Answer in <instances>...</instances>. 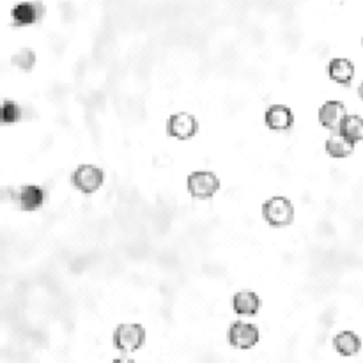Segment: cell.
I'll return each instance as SVG.
<instances>
[{
    "label": "cell",
    "mask_w": 363,
    "mask_h": 363,
    "mask_svg": "<svg viewBox=\"0 0 363 363\" xmlns=\"http://www.w3.org/2000/svg\"><path fill=\"white\" fill-rule=\"evenodd\" d=\"M262 218H265L266 224H269L272 227H289L294 222L293 202L287 197H282V195H275V197L268 198V200L262 204Z\"/></svg>",
    "instance_id": "cell-1"
},
{
    "label": "cell",
    "mask_w": 363,
    "mask_h": 363,
    "mask_svg": "<svg viewBox=\"0 0 363 363\" xmlns=\"http://www.w3.org/2000/svg\"><path fill=\"white\" fill-rule=\"evenodd\" d=\"M232 308L238 316H257L261 310V298L253 291H239L232 298Z\"/></svg>",
    "instance_id": "cell-11"
},
{
    "label": "cell",
    "mask_w": 363,
    "mask_h": 363,
    "mask_svg": "<svg viewBox=\"0 0 363 363\" xmlns=\"http://www.w3.org/2000/svg\"><path fill=\"white\" fill-rule=\"evenodd\" d=\"M13 197H15L16 204L20 205V210L32 213V211L39 210L41 205L46 200V191L37 184H23V186L13 190Z\"/></svg>",
    "instance_id": "cell-8"
},
{
    "label": "cell",
    "mask_w": 363,
    "mask_h": 363,
    "mask_svg": "<svg viewBox=\"0 0 363 363\" xmlns=\"http://www.w3.org/2000/svg\"><path fill=\"white\" fill-rule=\"evenodd\" d=\"M112 340L121 352H135L146 344V330L139 323H122L114 330Z\"/></svg>",
    "instance_id": "cell-3"
},
{
    "label": "cell",
    "mask_w": 363,
    "mask_h": 363,
    "mask_svg": "<svg viewBox=\"0 0 363 363\" xmlns=\"http://www.w3.org/2000/svg\"><path fill=\"white\" fill-rule=\"evenodd\" d=\"M198 133V121L188 112H179L167 119V135L177 140H190Z\"/></svg>",
    "instance_id": "cell-6"
},
{
    "label": "cell",
    "mask_w": 363,
    "mask_h": 363,
    "mask_svg": "<svg viewBox=\"0 0 363 363\" xmlns=\"http://www.w3.org/2000/svg\"><path fill=\"white\" fill-rule=\"evenodd\" d=\"M36 51H34L32 48H20V50L15 51L11 57L13 66L18 68L23 73H30V71L34 70V66H36Z\"/></svg>",
    "instance_id": "cell-16"
},
{
    "label": "cell",
    "mask_w": 363,
    "mask_h": 363,
    "mask_svg": "<svg viewBox=\"0 0 363 363\" xmlns=\"http://www.w3.org/2000/svg\"><path fill=\"white\" fill-rule=\"evenodd\" d=\"M259 328L245 321H234L229 328V342L236 349H252L259 342Z\"/></svg>",
    "instance_id": "cell-7"
},
{
    "label": "cell",
    "mask_w": 363,
    "mask_h": 363,
    "mask_svg": "<svg viewBox=\"0 0 363 363\" xmlns=\"http://www.w3.org/2000/svg\"><path fill=\"white\" fill-rule=\"evenodd\" d=\"M326 153L330 154L331 158H348L351 156L352 151H355V144L349 142L345 136H342L340 133L335 132L328 136L326 140Z\"/></svg>",
    "instance_id": "cell-14"
},
{
    "label": "cell",
    "mask_w": 363,
    "mask_h": 363,
    "mask_svg": "<svg viewBox=\"0 0 363 363\" xmlns=\"http://www.w3.org/2000/svg\"><path fill=\"white\" fill-rule=\"evenodd\" d=\"M342 136L349 140L351 144H358L363 140V117L359 115H348L338 129Z\"/></svg>",
    "instance_id": "cell-15"
},
{
    "label": "cell",
    "mask_w": 363,
    "mask_h": 363,
    "mask_svg": "<svg viewBox=\"0 0 363 363\" xmlns=\"http://www.w3.org/2000/svg\"><path fill=\"white\" fill-rule=\"evenodd\" d=\"M110 363H136L135 359H129V358H115L114 362H110Z\"/></svg>",
    "instance_id": "cell-18"
},
{
    "label": "cell",
    "mask_w": 363,
    "mask_h": 363,
    "mask_svg": "<svg viewBox=\"0 0 363 363\" xmlns=\"http://www.w3.org/2000/svg\"><path fill=\"white\" fill-rule=\"evenodd\" d=\"M328 77L342 85H349L355 78V64L345 57H335L328 64Z\"/></svg>",
    "instance_id": "cell-12"
},
{
    "label": "cell",
    "mask_w": 363,
    "mask_h": 363,
    "mask_svg": "<svg viewBox=\"0 0 363 363\" xmlns=\"http://www.w3.org/2000/svg\"><path fill=\"white\" fill-rule=\"evenodd\" d=\"M333 348L342 356H355L362 349V338L355 331H340L335 335Z\"/></svg>",
    "instance_id": "cell-13"
},
{
    "label": "cell",
    "mask_w": 363,
    "mask_h": 363,
    "mask_svg": "<svg viewBox=\"0 0 363 363\" xmlns=\"http://www.w3.org/2000/svg\"><path fill=\"white\" fill-rule=\"evenodd\" d=\"M358 96L362 98V101H363V82L359 84V87H358Z\"/></svg>",
    "instance_id": "cell-19"
},
{
    "label": "cell",
    "mask_w": 363,
    "mask_h": 363,
    "mask_svg": "<svg viewBox=\"0 0 363 363\" xmlns=\"http://www.w3.org/2000/svg\"><path fill=\"white\" fill-rule=\"evenodd\" d=\"M186 186L191 197L197 198V200H208L218 193L222 183L220 177L210 170H195L188 176Z\"/></svg>",
    "instance_id": "cell-2"
},
{
    "label": "cell",
    "mask_w": 363,
    "mask_h": 363,
    "mask_svg": "<svg viewBox=\"0 0 363 363\" xmlns=\"http://www.w3.org/2000/svg\"><path fill=\"white\" fill-rule=\"evenodd\" d=\"M46 16V6L39 0H25L11 9V23L16 29L36 25Z\"/></svg>",
    "instance_id": "cell-5"
},
{
    "label": "cell",
    "mask_w": 363,
    "mask_h": 363,
    "mask_svg": "<svg viewBox=\"0 0 363 363\" xmlns=\"http://www.w3.org/2000/svg\"><path fill=\"white\" fill-rule=\"evenodd\" d=\"M25 117V108L20 103L4 99V105H2V122L4 125H15V122L23 121Z\"/></svg>",
    "instance_id": "cell-17"
},
{
    "label": "cell",
    "mask_w": 363,
    "mask_h": 363,
    "mask_svg": "<svg viewBox=\"0 0 363 363\" xmlns=\"http://www.w3.org/2000/svg\"><path fill=\"white\" fill-rule=\"evenodd\" d=\"M265 122L273 132H287L294 125V114L287 105H272L266 108Z\"/></svg>",
    "instance_id": "cell-10"
},
{
    "label": "cell",
    "mask_w": 363,
    "mask_h": 363,
    "mask_svg": "<svg viewBox=\"0 0 363 363\" xmlns=\"http://www.w3.org/2000/svg\"><path fill=\"white\" fill-rule=\"evenodd\" d=\"M103 181H105V172H103L101 167L92 165V163H84V165H78L75 169V172L71 174V183L77 190H80L82 193L91 195L94 191H98L103 186Z\"/></svg>",
    "instance_id": "cell-4"
},
{
    "label": "cell",
    "mask_w": 363,
    "mask_h": 363,
    "mask_svg": "<svg viewBox=\"0 0 363 363\" xmlns=\"http://www.w3.org/2000/svg\"><path fill=\"white\" fill-rule=\"evenodd\" d=\"M362 44H363V39H362Z\"/></svg>",
    "instance_id": "cell-20"
},
{
    "label": "cell",
    "mask_w": 363,
    "mask_h": 363,
    "mask_svg": "<svg viewBox=\"0 0 363 363\" xmlns=\"http://www.w3.org/2000/svg\"><path fill=\"white\" fill-rule=\"evenodd\" d=\"M345 117H348V110H345V105L342 101H326L319 108L321 126L333 133L340 129V125Z\"/></svg>",
    "instance_id": "cell-9"
}]
</instances>
